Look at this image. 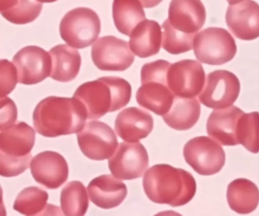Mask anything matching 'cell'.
I'll use <instances>...</instances> for the list:
<instances>
[{
	"instance_id": "4",
	"label": "cell",
	"mask_w": 259,
	"mask_h": 216,
	"mask_svg": "<svg viewBox=\"0 0 259 216\" xmlns=\"http://www.w3.org/2000/svg\"><path fill=\"white\" fill-rule=\"evenodd\" d=\"M170 66L167 61L157 60L144 65L141 71L142 86L136 93V100L141 106L157 116H164L169 112L176 96L167 83Z\"/></svg>"
},
{
	"instance_id": "3",
	"label": "cell",
	"mask_w": 259,
	"mask_h": 216,
	"mask_svg": "<svg viewBox=\"0 0 259 216\" xmlns=\"http://www.w3.org/2000/svg\"><path fill=\"white\" fill-rule=\"evenodd\" d=\"M73 97L84 105L88 119H98L125 107L131 99L132 87L123 78L104 77L81 84Z\"/></svg>"
},
{
	"instance_id": "29",
	"label": "cell",
	"mask_w": 259,
	"mask_h": 216,
	"mask_svg": "<svg viewBox=\"0 0 259 216\" xmlns=\"http://www.w3.org/2000/svg\"><path fill=\"white\" fill-rule=\"evenodd\" d=\"M163 49L172 55H178L193 49L195 35H189L172 28L167 20L162 25Z\"/></svg>"
},
{
	"instance_id": "23",
	"label": "cell",
	"mask_w": 259,
	"mask_h": 216,
	"mask_svg": "<svg viewBox=\"0 0 259 216\" xmlns=\"http://www.w3.org/2000/svg\"><path fill=\"white\" fill-rule=\"evenodd\" d=\"M48 192L37 187H29L20 192L13 208L24 215H62L57 205L48 203Z\"/></svg>"
},
{
	"instance_id": "1",
	"label": "cell",
	"mask_w": 259,
	"mask_h": 216,
	"mask_svg": "<svg viewBox=\"0 0 259 216\" xmlns=\"http://www.w3.org/2000/svg\"><path fill=\"white\" fill-rule=\"evenodd\" d=\"M88 115L75 98L49 96L40 101L33 113L36 131L46 137L78 134L84 128Z\"/></svg>"
},
{
	"instance_id": "15",
	"label": "cell",
	"mask_w": 259,
	"mask_h": 216,
	"mask_svg": "<svg viewBox=\"0 0 259 216\" xmlns=\"http://www.w3.org/2000/svg\"><path fill=\"white\" fill-rule=\"evenodd\" d=\"M226 21L232 33L240 40H252L259 37V5L253 0L230 5Z\"/></svg>"
},
{
	"instance_id": "30",
	"label": "cell",
	"mask_w": 259,
	"mask_h": 216,
	"mask_svg": "<svg viewBox=\"0 0 259 216\" xmlns=\"http://www.w3.org/2000/svg\"><path fill=\"white\" fill-rule=\"evenodd\" d=\"M31 154L23 158H13L0 154V175L11 178L21 175L31 166Z\"/></svg>"
},
{
	"instance_id": "27",
	"label": "cell",
	"mask_w": 259,
	"mask_h": 216,
	"mask_svg": "<svg viewBox=\"0 0 259 216\" xmlns=\"http://www.w3.org/2000/svg\"><path fill=\"white\" fill-rule=\"evenodd\" d=\"M61 209L64 215L83 216L89 206L87 190L81 181H71L62 190Z\"/></svg>"
},
{
	"instance_id": "12",
	"label": "cell",
	"mask_w": 259,
	"mask_h": 216,
	"mask_svg": "<svg viewBox=\"0 0 259 216\" xmlns=\"http://www.w3.org/2000/svg\"><path fill=\"white\" fill-rule=\"evenodd\" d=\"M13 64L20 84L34 85L51 76L52 58L50 52L37 46L24 47L15 55Z\"/></svg>"
},
{
	"instance_id": "14",
	"label": "cell",
	"mask_w": 259,
	"mask_h": 216,
	"mask_svg": "<svg viewBox=\"0 0 259 216\" xmlns=\"http://www.w3.org/2000/svg\"><path fill=\"white\" fill-rule=\"evenodd\" d=\"M31 172L38 184L58 189L69 178V166L64 157L54 151H45L31 160Z\"/></svg>"
},
{
	"instance_id": "6",
	"label": "cell",
	"mask_w": 259,
	"mask_h": 216,
	"mask_svg": "<svg viewBox=\"0 0 259 216\" xmlns=\"http://www.w3.org/2000/svg\"><path fill=\"white\" fill-rule=\"evenodd\" d=\"M193 49L198 61L211 66L231 61L237 50L231 34L221 28H206L196 34Z\"/></svg>"
},
{
	"instance_id": "31",
	"label": "cell",
	"mask_w": 259,
	"mask_h": 216,
	"mask_svg": "<svg viewBox=\"0 0 259 216\" xmlns=\"http://www.w3.org/2000/svg\"><path fill=\"white\" fill-rule=\"evenodd\" d=\"M18 80L17 69L14 64L9 60H3L0 63V96L1 98L7 96L12 93Z\"/></svg>"
},
{
	"instance_id": "17",
	"label": "cell",
	"mask_w": 259,
	"mask_h": 216,
	"mask_svg": "<svg viewBox=\"0 0 259 216\" xmlns=\"http://www.w3.org/2000/svg\"><path fill=\"white\" fill-rule=\"evenodd\" d=\"M154 128L152 116L138 107H130L119 113L115 122V130L120 138L135 143L146 138Z\"/></svg>"
},
{
	"instance_id": "19",
	"label": "cell",
	"mask_w": 259,
	"mask_h": 216,
	"mask_svg": "<svg viewBox=\"0 0 259 216\" xmlns=\"http://www.w3.org/2000/svg\"><path fill=\"white\" fill-rule=\"evenodd\" d=\"M35 143V131L25 122H19L0 134V154L23 158L31 154Z\"/></svg>"
},
{
	"instance_id": "7",
	"label": "cell",
	"mask_w": 259,
	"mask_h": 216,
	"mask_svg": "<svg viewBox=\"0 0 259 216\" xmlns=\"http://www.w3.org/2000/svg\"><path fill=\"white\" fill-rule=\"evenodd\" d=\"M78 146L88 158L96 161L108 159L118 147L113 130L104 122L92 121L77 134Z\"/></svg>"
},
{
	"instance_id": "22",
	"label": "cell",
	"mask_w": 259,
	"mask_h": 216,
	"mask_svg": "<svg viewBox=\"0 0 259 216\" xmlns=\"http://www.w3.org/2000/svg\"><path fill=\"white\" fill-rule=\"evenodd\" d=\"M52 58L51 77L60 82H69L76 78L81 68V58L79 52L69 45L54 46L50 51Z\"/></svg>"
},
{
	"instance_id": "33",
	"label": "cell",
	"mask_w": 259,
	"mask_h": 216,
	"mask_svg": "<svg viewBox=\"0 0 259 216\" xmlns=\"http://www.w3.org/2000/svg\"><path fill=\"white\" fill-rule=\"evenodd\" d=\"M145 8L150 9L158 6L163 0H139Z\"/></svg>"
},
{
	"instance_id": "25",
	"label": "cell",
	"mask_w": 259,
	"mask_h": 216,
	"mask_svg": "<svg viewBox=\"0 0 259 216\" xmlns=\"http://www.w3.org/2000/svg\"><path fill=\"white\" fill-rule=\"evenodd\" d=\"M139 0H113V17L119 33L130 36L134 28L146 19Z\"/></svg>"
},
{
	"instance_id": "24",
	"label": "cell",
	"mask_w": 259,
	"mask_h": 216,
	"mask_svg": "<svg viewBox=\"0 0 259 216\" xmlns=\"http://www.w3.org/2000/svg\"><path fill=\"white\" fill-rule=\"evenodd\" d=\"M200 103L196 98L175 96L172 106L163 119L171 128L185 131L196 124L201 113Z\"/></svg>"
},
{
	"instance_id": "18",
	"label": "cell",
	"mask_w": 259,
	"mask_h": 216,
	"mask_svg": "<svg viewBox=\"0 0 259 216\" xmlns=\"http://www.w3.org/2000/svg\"><path fill=\"white\" fill-rule=\"evenodd\" d=\"M88 191L92 202L104 209L119 206L128 194L126 185L121 179L108 175L92 180Z\"/></svg>"
},
{
	"instance_id": "34",
	"label": "cell",
	"mask_w": 259,
	"mask_h": 216,
	"mask_svg": "<svg viewBox=\"0 0 259 216\" xmlns=\"http://www.w3.org/2000/svg\"><path fill=\"white\" fill-rule=\"evenodd\" d=\"M227 2L230 4V5H233V4H238V3L241 2L242 0H227Z\"/></svg>"
},
{
	"instance_id": "26",
	"label": "cell",
	"mask_w": 259,
	"mask_h": 216,
	"mask_svg": "<svg viewBox=\"0 0 259 216\" xmlns=\"http://www.w3.org/2000/svg\"><path fill=\"white\" fill-rule=\"evenodd\" d=\"M42 3L37 0H0L2 16L15 25L34 22L42 10Z\"/></svg>"
},
{
	"instance_id": "21",
	"label": "cell",
	"mask_w": 259,
	"mask_h": 216,
	"mask_svg": "<svg viewBox=\"0 0 259 216\" xmlns=\"http://www.w3.org/2000/svg\"><path fill=\"white\" fill-rule=\"evenodd\" d=\"M130 37V49L137 57L148 58L160 52L163 33L155 21L145 19L134 28Z\"/></svg>"
},
{
	"instance_id": "9",
	"label": "cell",
	"mask_w": 259,
	"mask_h": 216,
	"mask_svg": "<svg viewBox=\"0 0 259 216\" xmlns=\"http://www.w3.org/2000/svg\"><path fill=\"white\" fill-rule=\"evenodd\" d=\"M149 165L148 152L139 142H122L109 158L112 175L121 180H133L143 176Z\"/></svg>"
},
{
	"instance_id": "20",
	"label": "cell",
	"mask_w": 259,
	"mask_h": 216,
	"mask_svg": "<svg viewBox=\"0 0 259 216\" xmlns=\"http://www.w3.org/2000/svg\"><path fill=\"white\" fill-rule=\"evenodd\" d=\"M243 114V112L236 106L214 110L207 121V133L225 146L239 144L236 130Z\"/></svg>"
},
{
	"instance_id": "5",
	"label": "cell",
	"mask_w": 259,
	"mask_h": 216,
	"mask_svg": "<svg viewBox=\"0 0 259 216\" xmlns=\"http://www.w3.org/2000/svg\"><path fill=\"white\" fill-rule=\"evenodd\" d=\"M60 33L62 39L71 47L84 49L98 40L101 33V20L91 9H74L62 19Z\"/></svg>"
},
{
	"instance_id": "13",
	"label": "cell",
	"mask_w": 259,
	"mask_h": 216,
	"mask_svg": "<svg viewBox=\"0 0 259 216\" xmlns=\"http://www.w3.org/2000/svg\"><path fill=\"white\" fill-rule=\"evenodd\" d=\"M167 83L176 96L195 98L202 91L205 84L204 69L195 60H182L171 64Z\"/></svg>"
},
{
	"instance_id": "2",
	"label": "cell",
	"mask_w": 259,
	"mask_h": 216,
	"mask_svg": "<svg viewBox=\"0 0 259 216\" xmlns=\"http://www.w3.org/2000/svg\"><path fill=\"white\" fill-rule=\"evenodd\" d=\"M143 187L150 200L174 207L189 202L196 191L191 174L166 164L150 168L144 175Z\"/></svg>"
},
{
	"instance_id": "8",
	"label": "cell",
	"mask_w": 259,
	"mask_h": 216,
	"mask_svg": "<svg viewBox=\"0 0 259 216\" xmlns=\"http://www.w3.org/2000/svg\"><path fill=\"white\" fill-rule=\"evenodd\" d=\"M92 58L100 70L123 72L134 63L135 54L128 42L113 36H106L94 43Z\"/></svg>"
},
{
	"instance_id": "35",
	"label": "cell",
	"mask_w": 259,
	"mask_h": 216,
	"mask_svg": "<svg viewBox=\"0 0 259 216\" xmlns=\"http://www.w3.org/2000/svg\"><path fill=\"white\" fill-rule=\"evenodd\" d=\"M40 3H46V4H50V3H54L57 1V0H37Z\"/></svg>"
},
{
	"instance_id": "28",
	"label": "cell",
	"mask_w": 259,
	"mask_h": 216,
	"mask_svg": "<svg viewBox=\"0 0 259 216\" xmlns=\"http://www.w3.org/2000/svg\"><path fill=\"white\" fill-rule=\"evenodd\" d=\"M238 143L250 152H259V113H244L239 119L236 130Z\"/></svg>"
},
{
	"instance_id": "32",
	"label": "cell",
	"mask_w": 259,
	"mask_h": 216,
	"mask_svg": "<svg viewBox=\"0 0 259 216\" xmlns=\"http://www.w3.org/2000/svg\"><path fill=\"white\" fill-rule=\"evenodd\" d=\"M0 130L7 129L16 123L18 117V110L14 101L5 96L0 100Z\"/></svg>"
},
{
	"instance_id": "16",
	"label": "cell",
	"mask_w": 259,
	"mask_h": 216,
	"mask_svg": "<svg viewBox=\"0 0 259 216\" xmlns=\"http://www.w3.org/2000/svg\"><path fill=\"white\" fill-rule=\"evenodd\" d=\"M205 19V8L201 0H172L169 4L166 20L180 32L196 35Z\"/></svg>"
},
{
	"instance_id": "11",
	"label": "cell",
	"mask_w": 259,
	"mask_h": 216,
	"mask_svg": "<svg viewBox=\"0 0 259 216\" xmlns=\"http://www.w3.org/2000/svg\"><path fill=\"white\" fill-rule=\"evenodd\" d=\"M240 91L237 77L226 70H217L207 75L199 99L204 105L222 110L231 105Z\"/></svg>"
},
{
	"instance_id": "10",
	"label": "cell",
	"mask_w": 259,
	"mask_h": 216,
	"mask_svg": "<svg viewBox=\"0 0 259 216\" xmlns=\"http://www.w3.org/2000/svg\"><path fill=\"white\" fill-rule=\"evenodd\" d=\"M183 154L188 164L201 175L218 173L225 163L224 149L207 137L189 140L185 146Z\"/></svg>"
}]
</instances>
